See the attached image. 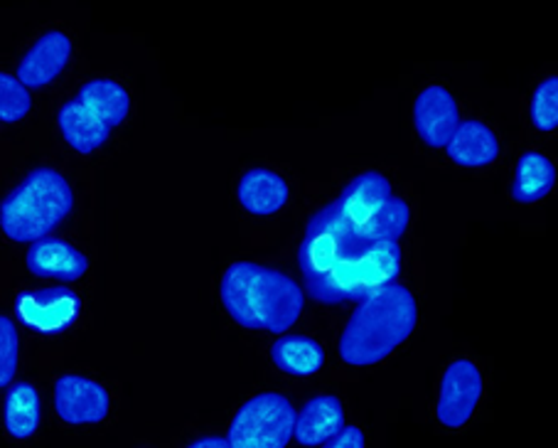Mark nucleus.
I'll list each match as a JSON object with an SVG mask.
<instances>
[{
	"label": "nucleus",
	"instance_id": "nucleus-1",
	"mask_svg": "<svg viewBox=\"0 0 558 448\" xmlns=\"http://www.w3.org/2000/svg\"><path fill=\"white\" fill-rule=\"evenodd\" d=\"M298 262L307 293L327 306L360 303L397 283L401 274L399 242H360L342 222L335 203L311 217Z\"/></svg>",
	"mask_w": 558,
	"mask_h": 448
},
{
	"label": "nucleus",
	"instance_id": "nucleus-16",
	"mask_svg": "<svg viewBox=\"0 0 558 448\" xmlns=\"http://www.w3.org/2000/svg\"><path fill=\"white\" fill-rule=\"evenodd\" d=\"M57 121H60L64 141L70 143L74 150H80V154H94L96 148L104 146L111 133V129L106 126L99 117H94V113L89 109H84L76 99L64 104Z\"/></svg>",
	"mask_w": 558,
	"mask_h": 448
},
{
	"label": "nucleus",
	"instance_id": "nucleus-2",
	"mask_svg": "<svg viewBox=\"0 0 558 448\" xmlns=\"http://www.w3.org/2000/svg\"><path fill=\"white\" fill-rule=\"evenodd\" d=\"M221 303L239 326L286 332L303 313V291L283 271L254 262H236L221 279Z\"/></svg>",
	"mask_w": 558,
	"mask_h": 448
},
{
	"label": "nucleus",
	"instance_id": "nucleus-9",
	"mask_svg": "<svg viewBox=\"0 0 558 448\" xmlns=\"http://www.w3.org/2000/svg\"><path fill=\"white\" fill-rule=\"evenodd\" d=\"M54 409L66 424H99L109 414V392L89 377L64 375L54 385Z\"/></svg>",
	"mask_w": 558,
	"mask_h": 448
},
{
	"label": "nucleus",
	"instance_id": "nucleus-17",
	"mask_svg": "<svg viewBox=\"0 0 558 448\" xmlns=\"http://www.w3.org/2000/svg\"><path fill=\"white\" fill-rule=\"evenodd\" d=\"M76 101L84 109H89L94 117H99L106 126L113 129L129 117L131 99L121 84L111 80H94L86 82L84 87L76 92Z\"/></svg>",
	"mask_w": 558,
	"mask_h": 448
},
{
	"label": "nucleus",
	"instance_id": "nucleus-10",
	"mask_svg": "<svg viewBox=\"0 0 558 448\" xmlns=\"http://www.w3.org/2000/svg\"><path fill=\"white\" fill-rule=\"evenodd\" d=\"M413 121H416V131L428 146L446 148L460 123L453 94L446 87L423 89L416 99V107H413Z\"/></svg>",
	"mask_w": 558,
	"mask_h": 448
},
{
	"label": "nucleus",
	"instance_id": "nucleus-4",
	"mask_svg": "<svg viewBox=\"0 0 558 448\" xmlns=\"http://www.w3.org/2000/svg\"><path fill=\"white\" fill-rule=\"evenodd\" d=\"M72 207L74 195L64 175L52 168H35L0 203V230L13 242H40L64 222Z\"/></svg>",
	"mask_w": 558,
	"mask_h": 448
},
{
	"label": "nucleus",
	"instance_id": "nucleus-7",
	"mask_svg": "<svg viewBox=\"0 0 558 448\" xmlns=\"http://www.w3.org/2000/svg\"><path fill=\"white\" fill-rule=\"evenodd\" d=\"M391 199L393 187L389 180L377 173V170H369V173L354 178L352 183L342 190L340 199H335V207H338L342 222L348 225L352 234L360 240L362 232L391 205Z\"/></svg>",
	"mask_w": 558,
	"mask_h": 448
},
{
	"label": "nucleus",
	"instance_id": "nucleus-19",
	"mask_svg": "<svg viewBox=\"0 0 558 448\" xmlns=\"http://www.w3.org/2000/svg\"><path fill=\"white\" fill-rule=\"evenodd\" d=\"M40 395L31 383H15L5 395V428L15 438H31L40 428Z\"/></svg>",
	"mask_w": 558,
	"mask_h": 448
},
{
	"label": "nucleus",
	"instance_id": "nucleus-25",
	"mask_svg": "<svg viewBox=\"0 0 558 448\" xmlns=\"http://www.w3.org/2000/svg\"><path fill=\"white\" fill-rule=\"evenodd\" d=\"M187 448H232V446H229L227 438L221 436H207V438H199L195 444H190Z\"/></svg>",
	"mask_w": 558,
	"mask_h": 448
},
{
	"label": "nucleus",
	"instance_id": "nucleus-13",
	"mask_svg": "<svg viewBox=\"0 0 558 448\" xmlns=\"http://www.w3.org/2000/svg\"><path fill=\"white\" fill-rule=\"evenodd\" d=\"M344 426V409L338 397L323 395L313 397L301 414H295L293 436L301 446H323Z\"/></svg>",
	"mask_w": 558,
	"mask_h": 448
},
{
	"label": "nucleus",
	"instance_id": "nucleus-21",
	"mask_svg": "<svg viewBox=\"0 0 558 448\" xmlns=\"http://www.w3.org/2000/svg\"><path fill=\"white\" fill-rule=\"evenodd\" d=\"M33 107L31 92H27L13 74L0 72V121L15 123L27 117Z\"/></svg>",
	"mask_w": 558,
	"mask_h": 448
},
{
	"label": "nucleus",
	"instance_id": "nucleus-8",
	"mask_svg": "<svg viewBox=\"0 0 558 448\" xmlns=\"http://www.w3.org/2000/svg\"><path fill=\"white\" fill-rule=\"evenodd\" d=\"M483 395V377L470 360H456L446 370L440 385L438 419L450 428L463 426L473 416L475 407Z\"/></svg>",
	"mask_w": 558,
	"mask_h": 448
},
{
	"label": "nucleus",
	"instance_id": "nucleus-14",
	"mask_svg": "<svg viewBox=\"0 0 558 448\" xmlns=\"http://www.w3.org/2000/svg\"><path fill=\"white\" fill-rule=\"evenodd\" d=\"M239 203L256 217H268L288 203V183L268 168L246 170L239 183Z\"/></svg>",
	"mask_w": 558,
	"mask_h": 448
},
{
	"label": "nucleus",
	"instance_id": "nucleus-15",
	"mask_svg": "<svg viewBox=\"0 0 558 448\" xmlns=\"http://www.w3.org/2000/svg\"><path fill=\"white\" fill-rule=\"evenodd\" d=\"M446 148L450 160L463 168L489 166L499 154L497 136L483 121H460Z\"/></svg>",
	"mask_w": 558,
	"mask_h": 448
},
{
	"label": "nucleus",
	"instance_id": "nucleus-20",
	"mask_svg": "<svg viewBox=\"0 0 558 448\" xmlns=\"http://www.w3.org/2000/svg\"><path fill=\"white\" fill-rule=\"evenodd\" d=\"M271 360L278 370L288 372V375H315L323 367L325 352L313 338L305 336H283L274 342Z\"/></svg>",
	"mask_w": 558,
	"mask_h": 448
},
{
	"label": "nucleus",
	"instance_id": "nucleus-5",
	"mask_svg": "<svg viewBox=\"0 0 558 448\" xmlns=\"http://www.w3.org/2000/svg\"><path fill=\"white\" fill-rule=\"evenodd\" d=\"M293 404L283 395H258L239 409L227 441L232 448H286L293 438Z\"/></svg>",
	"mask_w": 558,
	"mask_h": 448
},
{
	"label": "nucleus",
	"instance_id": "nucleus-18",
	"mask_svg": "<svg viewBox=\"0 0 558 448\" xmlns=\"http://www.w3.org/2000/svg\"><path fill=\"white\" fill-rule=\"evenodd\" d=\"M556 183V168L551 160L542 154L529 150L517 164V175L512 185V195L517 203H536V199L546 197L554 190Z\"/></svg>",
	"mask_w": 558,
	"mask_h": 448
},
{
	"label": "nucleus",
	"instance_id": "nucleus-11",
	"mask_svg": "<svg viewBox=\"0 0 558 448\" xmlns=\"http://www.w3.org/2000/svg\"><path fill=\"white\" fill-rule=\"evenodd\" d=\"M70 55H72L70 37L60 31L45 33L40 40L27 50L23 62L17 64V82H21L25 89L45 87V84H50L60 77L66 62H70Z\"/></svg>",
	"mask_w": 558,
	"mask_h": 448
},
{
	"label": "nucleus",
	"instance_id": "nucleus-23",
	"mask_svg": "<svg viewBox=\"0 0 558 448\" xmlns=\"http://www.w3.org/2000/svg\"><path fill=\"white\" fill-rule=\"evenodd\" d=\"M17 350H21V338H17L15 323L8 316H0V389L13 383Z\"/></svg>",
	"mask_w": 558,
	"mask_h": 448
},
{
	"label": "nucleus",
	"instance_id": "nucleus-24",
	"mask_svg": "<svg viewBox=\"0 0 558 448\" xmlns=\"http://www.w3.org/2000/svg\"><path fill=\"white\" fill-rule=\"evenodd\" d=\"M323 448H364V434L357 426H342L340 434H335Z\"/></svg>",
	"mask_w": 558,
	"mask_h": 448
},
{
	"label": "nucleus",
	"instance_id": "nucleus-22",
	"mask_svg": "<svg viewBox=\"0 0 558 448\" xmlns=\"http://www.w3.org/2000/svg\"><path fill=\"white\" fill-rule=\"evenodd\" d=\"M529 113L538 131H554L558 126V77H548L538 84Z\"/></svg>",
	"mask_w": 558,
	"mask_h": 448
},
{
	"label": "nucleus",
	"instance_id": "nucleus-12",
	"mask_svg": "<svg viewBox=\"0 0 558 448\" xmlns=\"http://www.w3.org/2000/svg\"><path fill=\"white\" fill-rule=\"evenodd\" d=\"M27 269L43 279H57V281H76L82 279L89 269L86 256L76 250V246L66 244L62 240H52L45 237L40 242H33L31 252H27Z\"/></svg>",
	"mask_w": 558,
	"mask_h": 448
},
{
	"label": "nucleus",
	"instance_id": "nucleus-6",
	"mask_svg": "<svg viewBox=\"0 0 558 448\" xmlns=\"http://www.w3.org/2000/svg\"><path fill=\"white\" fill-rule=\"evenodd\" d=\"M15 313L27 328L45 336H54L72 326L80 316V299L70 289L52 286V289H33L17 295Z\"/></svg>",
	"mask_w": 558,
	"mask_h": 448
},
{
	"label": "nucleus",
	"instance_id": "nucleus-3",
	"mask_svg": "<svg viewBox=\"0 0 558 448\" xmlns=\"http://www.w3.org/2000/svg\"><path fill=\"white\" fill-rule=\"evenodd\" d=\"M416 299L401 283H391L360 301L340 338V358L348 365H377L416 328Z\"/></svg>",
	"mask_w": 558,
	"mask_h": 448
}]
</instances>
